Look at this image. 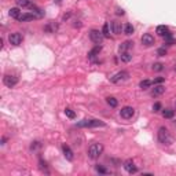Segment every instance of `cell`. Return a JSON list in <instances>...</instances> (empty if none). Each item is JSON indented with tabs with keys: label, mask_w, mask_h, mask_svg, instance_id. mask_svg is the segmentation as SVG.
<instances>
[{
	"label": "cell",
	"mask_w": 176,
	"mask_h": 176,
	"mask_svg": "<svg viewBox=\"0 0 176 176\" xmlns=\"http://www.w3.org/2000/svg\"><path fill=\"white\" fill-rule=\"evenodd\" d=\"M8 41H10V44H13V46H19V44L22 43V35L18 32L11 33V35L8 36Z\"/></svg>",
	"instance_id": "ba28073f"
},
{
	"label": "cell",
	"mask_w": 176,
	"mask_h": 176,
	"mask_svg": "<svg viewBox=\"0 0 176 176\" xmlns=\"http://www.w3.org/2000/svg\"><path fill=\"white\" fill-rule=\"evenodd\" d=\"M101 51H102V46H99V44H98L95 48H92L90 52H88V58H90V59H94L96 55H99V52H101Z\"/></svg>",
	"instance_id": "e0dca14e"
},
{
	"label": "cell",
	"mask_w": 176,
	"mask_h": 176,
	"mask_svg": "<svg viewBox=\"0 0 176 176\" xmlns=\"http://www.w3.org/2000/svg\"><path fill=\"white\" fill-rule=\"evenodd\" d=\"M164 92H165V87H162V85H156V87L153 88V91H151V95L158 96V95H162Z\"/></svg>",
	"instance_id": "d6986e66"
},
{
	"label": "cell",
	"mask_w": 176,
	"mask_h": 176,
	"mask_svg": "<svg viewBox=\"0 0 176 176\" xmlns=\"http://www.w3.org/2000/svg\"><path fill=\"white\" fill-rule=\"evenodd\" d=\"M36 18H38V16L36 15L35 13H25V14H22V15L19 16L18 21L19 22H26V21H32V19H36Z\"/></svg>",
	"instance_id": "7c38bea8"
},
{
	"label": "cell",
	"mask_w": 176,
	"mask_h": 176,
	"mask_svg": "<svg viewBox=\"0 0 176 176\" xmlns=\"http://www.w3.org/2000/svg\"><path fill=\"white\" fill-rule=\"evenodd\" d=\"M120 58H121V61H123V62H129V61L132 59V55L129 54L128 51H125V52H120Z\"/></svg>",
	"instance_id": "44dd1931"
},
{
	"label": "cell",
	"mask_w": 176,
	"mask_h": 176,
	"mask_svg": "<svg viewBox=\"0 0 176 176\" xmlns=\"http://www.w3.org/2000/svg\"><path fill=\"white\" fill-rule=\"evenodd\" d=\"M3 82H4L6 87L13 88L14 85L18 84V79H16L15 76H11V74H6V76L3 77Z\"/></svg>",
	"instance_id": "52a82bcc"
},
{
	"label": "cell",
	"mask_w": 176,
	"mask_h": 176,
	"mask_svg": "<svg viewBox=\"0 0 176 176\" xmlns=\"http://www.w3.org/2000/svg\"><path fill=\"white\" fill-rule=\"evenodd\" d=\"M132 47H134V41H129V40L124 41V43L120 46V52H125V51H128V50H129V48H132Z\"/></svg>",
	"instance_id": "ac0fdd59"
},
{
	"label": "cell",
	"mask_w": 176,
	"mask_h": 176,
	"mask_svg": "<svg viewBox=\"0 0 176 176\" xmlns=\"http://www.w3.org/2000/svg\"><path fill=\"white\" fill-rule=\"evenodd\" d=\"M105 125H106V124H105L103 121L95 120V118H92V120H81L77 123L79 128H96V127H105Z\"/></svg>",
	"instance_id": "7a4b0ae2"
},
{
	"label": "cell",
	"mask_w": 176,
	"mask_h": 176,
	"mask_svg": "<svg viewBox=\"0 0 176 176\" xmlns=\"http://www.w3.org/2000/svg\"><path fill=\"white\" fill-rule=\"evenodd\" d=\"M103 153V145L102 143H94V145L90 146L88 148V157L91 160H96L99 158V156Z\"/></svg>",
	"instance_id": "3957f363"
},
{
	"label": "cell",
	"mask_w": 176,
	"mask_h": 176,
	"mask_svg": "<svg viewBox=\"0 0 176 176\" xmlns=\"http://www.w3.org/2000/svg\"><path fill=\"white\" fill-rule=\"evenodd\" d=\"M112 29H113V33H114V35H121V32H123V25H121V22H118V21H113Z\"/></svg>",
	"instance_id": "9a60e30c"
},
{
	"label": "cell",
	"mask_w": 176,
	"mask_h": 176,
	"mask_svg": "<svg viewBox=\"0 0 176 176\" xmlns=\"http://www.w3.org/2000/svg\"><path fill=\"white\" fill-rule=\"evenodd\" d=\"M129 79V73L127 70H121V72H118V73H116L114 76L110 79V81L112 82H114V84H120V82H123V81H125V80H128Z\"/></svg>",
	"instance_id": "277c9868"
},
{
	"label": "cell",
	"mask_w": 176,
	"mask_h": 176,
	"mask_svg": "<svg viewBox=\"0 0 176 176\" xmlns=\"http://www.w3.org/2000/svg\"><path fill=\"white\" fill-rule=\"evenodd\" d=\"M134 32H135V28L132 26V24H127L125 26H124V33H125L127 36L134 35Z\"/></svg>",
	"instance_id": "ffe728a7"
},
{
	"label": "cell",
	"mask_w": 176,
	"mask_h": 176,
	"mask_svg": "<svg viewBox=\"0 0 176 176\" xmlns=\"http://www.w3.org/2000/svg\"><path fill=\"white\" fill-rule=\"evenodd\" d=\"M140 41H142L143 46L151 47V46L154 44V36L150 35V33H145V35L142 36V38H140Z\"/></svg>",
	"instance_id": "30bf717a"
},
{
	"label": "cell",
	"mask_w": 176,
	"mask_h": 176,
	"mask_svg": "<svg viewBox=\"0 0 176 176\" xmlns=\"http://www.w3.org/2000/svg\"><path fill=\"white\" fill-rule=\"evenodd\" d=\"M95 169H96V172H99V173H107L106 168H105L103 165H96Z\"/></svg>",
	"instance_id": "f1b7e54d"
},
{
	"label": "cell",
	"mask_w": 176,
	"mask_h": 176,
	"mask_svg": "<svg viewBox=\"0 0 176 176\" xmlns=\"http://www.w3.org/2000/svg\"><path fill=\"white\" fill-rule=\"evenodd\" d=\"M65 114H66V117L72 118V120H73V118L76 117V113H74L72 109H69V107H66V109H65Z\"/></svg>",
	"instance_id": "484cf974"
},
{
	"label": "cell",
	"mask_w": 176,
	"mask_h": 176,
	"mask_svg": "<svg viewBox=\"0 0 176 176\" xmlns=\"http://www.w3.org/2000/svg\"><path fill=\"white\" fill-rule=\"evenodd\" d=\"M120 116L124 118V120H131L135 116V109L131 106H125L120 110Z\"/></svg>",
	"instance_id": "5b68a950"
},
{
	"label": "cell",
	"mask_w": 176,
	"mask_h": 176,
	"mask_svg": "<svg viewBox=\"0 0 176 176\" xmlns=\"http://www.w3.org/2000/svg\"><path fill=\"white\" fill-rule=\"evenodd\" d=\"M103 37H105L103 33H102L101 30H98V29H92L90 32V38L96 44H101L102 40H103Z\"/></svg>",
	"instance_id": "8992f818"
},
{
	"label": "cell",
	"mask_w": 176,
	"mask_h": 176,
	"mask_svg": "<svg viewBox=\"0 0 176 176\" xmlns=\"http://www.w3.org/2000/svg\"><path fill=\"white\" fill-rule=\"evenodd\" d=\"M173 110H170V109H164L162 110V117L164 118H172L173 117Z\"/></svg>",
	"instance_id": "cb8c5ba5"
},
{
	"label": "cell",
	"mask_w": 176,
	"mask_h": 176,
	"mask_svg": "<svg viewBox=\"0 0 176 176\" xmlns=\"http://www.w3.org/2000/svg\"><path fill=\"white\" fill-rule=\"evenodd\" d=\"M165 81V79L164 77H157V79H154V84H161V82H164Z\"/></svg>",
	"instance_id": "1f68e13d"
},
{
	"label": "cell",
	"mask_w": 176,
	"mask_h": 176,
	"mask_svg": "<svg viewBox=\"0 0 176 176\" xmlns=\"http://www.w3.org/2000/svg\"><path fill=\"white\" fill-rule=\"evenodd\" d=\"M58 30V24H55V22H48V24L44 26V32L47 33H55Z\"/></svg>",
	"instance_id": "5bb4252c"
},
{
	"label": "cell",
	"mask_w": 176,
	"mask_h": 176,
	"mask_svg": "<svg viewBox=\"0 0 176 176\" xmlns=\"http://www.w3.org/2000/svg\"><path fill=\"white\" fill-rule=\"evenodd\" d=\"M106 102H107V105H109L110 107H117V105H118V101L114 98V96H109V98H106Z\"/></svg>",
	"instance_id": "7402d4cb"
},
{
	"label": "cell",
	"mask_w": 176,
	"mask_h": 176,
	"mask_svg": "<svg viewBox=\"0 0 176 176\" xmlns=\"http://www.w3.org/2000/svg\"><path fill=\"white\" fill-rule=\"evenodd\" d=\"M105 37H110V30H109V24H105L103 25V30H102Z\"/></svg>",
	"instance_id": "4316f807"
},
{
	"label": "cell",
	"mask_w": 176,
	"mask_h": 176,
	"mask_svg": "<svg viewBox=\"0 0 176 176\" xmlns=\"http://www.w3.org/2000/svg\"><path fill=\"white\" fill-rule=\"evenodd\" d=\"M62 151H63V156H65V158L68 160V161H73L74 160L73 151H72V148L69 147L68 145H62Z\"/></svg>",
	"instance_id": "8fae6325"
},
{
	"label": "cell",
	"mask_w": 176,
	"mask_h": 176,
	"mask_svg": "<svg viewBox=\"0 0 176 176\" xmlns=\"http://www.w3.org/2000/svg\"><path fill=\"white\" fill-rule=\"evenodd\" d=\"M175 69H176V66H175Z\"/></svg>",
	"instance_id": "e575fe53"
},
{
	"label": "cell",
	"mask_w": 176,
	"mask_h": 176,
	"mask_svg": "<svg viewBox=\"0 0 176 176\" xmlns=\"http://www.w3.org/2000/svg\"><path fill=\"white\" fill-rule=\"evenodd\" d=\"M153 70H156V72H161V70H164V65H162V63H160V62L154 63V65H153Z\"/></svg>",
	"instance_id": "83f0119b"
},
{
	"label": "cell",
	"mask_w": 176,
	"mask_h": 176,
	"mask_svg": "<svg viewBox=\"0 0 176 176\" xmlns=\"http://www.w3.org/2000/svg\"><path fill=\"white\" fill-rule=\"evenodd\" d=\"M54 2H55V3H61V2H62V0H54Z\"/></svg>",
	"instance_id": "836d02e7"
},
{
	"label": "cell",
	"mask_w": 176,
	"mask_h": 176,
	"mask_svg": "<svg viewBox=\"0 0 176 176\" xmlns=\"http://www.w3.org/2000/svg\"><path fill=\"white\" fill-rule=\"evenodd\" d=\"M157 35L161 36V37H167V36H169V29H168V26H165V25H160V26H157Z\"/></svg>",
	"instance_id": "4fadbf2b"
},
{
	"label": "cell",
	"mask_w": 176,
	"mask_h": 176,
	"mask_svg": "<svg viewBox=\"0 0 176 176\" xmlns=\"http://www.w3.org/2000/svg\"><path fill=\"white\" fill-rule=\"evenodd\" d=\"M160 110H161V103L157 102V103H154V106H153V112L157 113V112H160Z\"/></svg>",
	"instance_id": "4dcf8cb0"
},
{
	"label": "cell",
	"mask_w": 176,
	"mask_h": 176,
	"mask_svg": "<svg viewBox=\"0 0 176 176\" xmlns=\"http://www.w3.org/2000/svg\"><path fill=\"white\" fill-rule=\"evenodd\" d=\"M8 14H10L11 18H15V19H19V16L22 15L21 11H19V7H13V8H10Z\"/></svg>",
	"instance_id": "2e32d148"
},
{
	"label": "cell",
	"mask_w": 176,
	"mask_h": 176,
	"mask_svg": "<svg viewBox=\"0 0 176 176\" xmlns=\"http://www.w3.org/2000/svg\"><path fill=\"white\" fill-rule=\"evenodd\" d=\"M151 84H153V82H151L150 80H143V81H140V82H139V87L142 88V90H147V88L150 87Z\"/></svg>",
	"instance_id": "d4e9b609"
},
{
	"label": "cell",
	"mask_w": 176,
	"mask_h": 176,
	"mask_svg": "<svg viewBox=\"0 0 176 176\" xmlns=\"http://www.w3.org/2000/svg\"><path fill=\"white\" fill-rule=\"evenodd\" d=\"M157 54H158L160 57H165V55H167V48H165V47L158 48V50H157Z\"/></svg>",
	"instance_id": "f546056e"
},
{
	"label": "cell",
	"mask_w": 176,
	"mask_h": 176,
	"mask_svg": "<svg viewBox=\"0 0 176 176\" xmlns=\"http://www.w3.org/2000/svg\"><path fill=\"white\" fill-rule=\"evenodd\" d=\"M15 2L18 4V7H22V8H29V6L32 4L29 0H15Z\"/></svg>",
	"instance_id": "603a6c76"
},
{
	"label": "cell",
	"mask_w": 176,
	"mask_h": 176,
	"mask_svg": "<svg viewBox=\"0 0 176 176\" xmlns=\"http://www.w3.org/2000/svg\"><path fill=\"white\" fill-rule=\"evenodd\" d=\"M157 136H158V142L164 146H169L172 143V136H170L169 131H168L165 127H161L157 132Z\"/></svg>",
	"instance_id": "6da1fadb"
},
{
	"label": "cell",
	"mask_w": 176,
	"mask_h": 176,
	"mask_svg": "<svg viewBox=\"0 0 176 176\" xmlns=\"http://www.w3.org/2000/svg\"><path fill=\"white\" fill-rule=\"evenodd\" d=\"M123 167L128 173H136L138 172V168H136V165H135V162L132 161V160H127V161L124 162Z\"/></svg>",
	"instance_id": "9c48e42d"
},
{
	"label": "cell",
	"mask_w": 176,
	"mask_h": 176,
	"mask_svg": "<svg viewBox=\"0 0 176 176\" xmlns=\"http://www.w3.org/2000/svg\"><path fill=\"white\" fill-rule=\"evenodd\" d=\"M116 14H117V15H124V10L120 7H117L116 8Z\"/></svg>",
	"instance_id": "d6a6232c"
}]
</instances>
